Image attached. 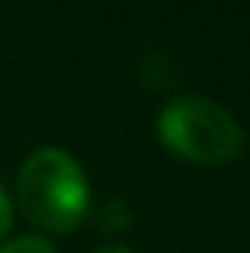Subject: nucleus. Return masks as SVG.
I'll use <instances>...</instances> for the list:
<instances>
[{
	"mask_svg": "<svg viewBox=\"0 0 250 253\" xmlns=\"http://www.w3.org/2000/svg\"><path fill=\"white\" fill-rule=\"evenodd\" d=\"M0 253H58V250L39 234H19L0 244Z\"/></svg>",
	"mask_w": 250,
	"mask_h": 253,
	"instance_id": "4",
	"label": "nucleus"
},
{
	"mask_svg": "<svg viewBox=\"0 0 250 253\" xmlns=\"http://www.w3.org/2000/svg\"><path fill=\"white\" fill-rule=\"evenodd\" d=\"M90 253H135L131 247H125V244H103V247L90 250Z\"/></svg>",
	"mask_w": 250,
	"mask_h": 253,
	"instance_id": "6",
	"label": "nucleus"
},
{
	"mask_svg": "<svg viewBox=\"0 0 250 253\" xmlns=\"http://www.w3.org/2000/svg\"><path fill=\"white\" fill-rule=\"evenodd\" d=\"M96 224L106 234H119L131 224V209L125 199H106V202L96 209Z\"/></svg>",
	"mask_w": 250,
	"mask_h": 253,
	"instance_id": "3",
	"label": "nucleus"
},
{
	"mask_svg": "<svg viewBox=\"0 0 250 253\" xmlns=\"http://www.w3.org/2000/svg\"><path fill=\"white\" fill-rule=\"evenodd\" d=\"M10 228H13V199H10V192L0 186V241L10 234Z\"/></svg>",
	"mask_w": 250,
	"mask_h": 253,
	"instance_id": "5",
	"label": "nucleus"
},
{
	"mask_svg": "<svg viewBox=\"0 0 250 253\" xmlns=\"http://www.w3.org/2000/svg\"><path fill=\"white\" fill-rule=\"evenodd\" d=\"M16 202L39 231L68 234L90 215L83 167L64 148H36L16 173Z\"/></svg>",
	"mask_w": 250,
	"mask_h": 253,
	"instance_id": "1",
	"label": "nucleus"
},
{
	"mask_svg": "<svg viewBox=\"0 0 250 253\" xmlns=\"http://www.w3.org/2000/svg\"><path fill=\"white\" fill-rule=\"evenodd\" d=\"M157 138L189 164L221 167L244 148V128L221 103L208 96H176L157 112Z\"/></svg>",
	"mask_w": 250,
	"mask_h": 253,
	"instance_id": "2",
	"label": "nucleus"
}]
</instances>
